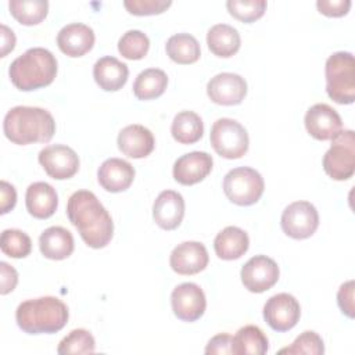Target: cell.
Instances as JSON below:
<instances>
[{"instance_id": "30", "label": "cell", "mask_w": 355, "mask_h": 355, "mask_svg": "<svg viewBox=\"0 0 355 355\" xmlns=\"http://www.w3.org/2000/svg\"><path fill=\"white\" fill-rule=\"evenodd\" d=\"M166 54L178 64H193L200 58V43L190 33H176L166 40Z\"/></svg>"}, {"instance_id": "9", "label": "cell", "mask_w": 355, "mask_h": 355, "mask_svg": "<svg viewBox=\"0 0 355 355\" xmlns=\"http://www.w3.org/2000/svg\"><path fill=\"white\" fill-rule=\"evenodd\" d=\"M283 232L295 240L311 237L319 226V214L309 201H294L282 214Z\"/></svg>"}, {"instance_id": "2", "label": "cell", "mask_w": 355, "mask_h": 355, "mask_svg": "<svg viewBox=\"0 0 355 355\" xmlns=\"http://www.w3.org/2000/svg\"><path fill=\"white\" fill-rule=\"evenodd\" d=\"M3 132L10 141L18 146L47 143L55 133V122L44 108L17 105L6 114Z\"/></svg>"}, {"instance_id": "39", "label": "cell", "mask_w": 355, "mask_h": 355, "mask_svg": "<svg viewBox=\"0 0 355 355\" xmlns=\"http://www.w3.org/2000/svg\"><path fill=\"white\" fill-rule=\"evenodd\" d=\"M319 12L327 17H343L349 11L351 0H318Z\"/></svg>"}, {"instance_id": "18", "label": "cell", "mask_w": 355, "mask_h": 355, "mask_svg": "<svg viewBox=\"0 0 355 355\" xmlns=\"http://www.w3.org/2000/svg\"><path fill=\"white\" fill-rule=\"evenodd\" d=\"M184 216V200L175 190H164L158 194L153 205V218L164 230L176 229Z\"/></svg>"}, {"instance_id": "3", "label": "cell", "mask_w": 355, "mask_h": 355, "mask_svg": "<svg viewBox=\"0 0 355 355\" xmlns=\"http://www.w3.org/2000/svg\"><path fill=\"white\" fill-rule=\"evenodd\" d=\"M68 308L57 297H40L21 302L15 311L18 327L28 334H51L68 322Z\"/></svg>"}, {"instance_id": "5", "label": "cell", "mask_w": 355, "mask_h": 355, "mask_svg": "<svg viewBox=\"0 0 355 355\" xmlns=\"http://www.w3.org/2000/svg\"><path fill=\"white\" fill-rule=\"evenodd\" d=\"M326 92L338 104H352L355 100V60L349 51L333 53L324 67Z\"/></svg>"}, {"instance_id": "33", "label": "cell", "mask_w": 355, "mask_h": 355, "mask_svg": "<svg viewBox=\"0 0 355 355\" xmlns=\"http://www.w3.org/2000/svg\"><path fill=\"white\" fill-rule=\"evenodd\" d=\"M0 248L3 254L11 258H25L31 254V237L18 229H6L0 237Z\"/></svg>"}, {"instance_id": "4", "label": "cell", "mask_w": 355, "mask_h": 355, "mask_svg": "<svg viewBox=\"0 0 355 355\" xmlns=\"http://www.w3.org/2000/svg\"><path fill=\"white\" fill-rule=\"evenodd\" d=\"M8 75L17 89L22 92L36 90L49 86L54 80L57 60L50 50L32 47L11 62Z\"/></svg>"}, {"instance_id": "25", "label": "cell", "mask_w": 355, "mask_h": 355, "mask_svg": "<svg viewBox=\"0 0 355 355\" xmlns=\"http://www.w3.org/2000/svg\"><path fill=\"white\" fill-rule=\"evenodd\" d=\"M248 245V234L237 226H226L216 234L214 240L216 255L225 261L239 259L247 252Z\"/></svg>"}, {"instance_id": "38", "label": "cell", "mask_w": 355, "mask_h": 355, "mask_svg": "<svg viewBox=\"0 0 355 355\" xmlns=\"http://www.w3.org/2000/svg\"><path fill=\"white\" fill-rule=\"evenodd\" d=\"M337 302L344 315L354 318V280L343 283L337 293Z\"/></svg>"}, {"instance_id": "10", "label": "cell", "mask_w": 355, "mask_h": 355, "mask_svg": "<svg viewBox=\"0 0 355 355\" xmlns=\"http://www.w3.org/2000/svg\"><path fill=\"white\" fill-rule=\"evenodd\" d=\"M301 306L294 295L279 293L263 305V319L275 331H288L300 320Z\"/></svg>"}, {"instance_id": "22", "label": "cell", "mask_w": 355, "mask_h": 355, "mask_svg": "<svg viewBox=\"0 0 355 355\" xmlns=\"http://www.w3.org/2000/svg\"><path fill=\"white\" fill-rule=\"evenodd\" d=\"M28 212L36 219L50 218L58 207L55 189L46 182H35L28 186L25 194Z\"/></svg>"}, {"instance_id": "19", "label": "cell", "mask_w": 355, "mask_h": 355, "mask_svg": "<svg viewBox=\"0 0 355 355\" xmlns=\"http://www.w3.org/2000/svg\"><path fill=\"white\" fill-rule=\"evenodd\" d=\"M116 143L122 154L135 159L146 158L153 153L155 146L151 130L139 123L125 126L119 132Z\"/></svg>"}, {"instance_id": "12", "label": "cell", "mask_w": 355, "mask_h": 355, "mask_svg": "<svg viewBox=\"0 0 355 355\" xmlns=\"http://www.w3.org/2000/svg\"><path fill=\"white\" fill-rule=\"evenodd\" d=\"M171 305L175 316L183 322L198 320L207 308L202 288L196 283H182L171 294Z\"/></svg>"}, {"instance_id": "43", "label": "cell", "mask_w": 355, "mask_h": 355, "mask_svg": "<svg viewBox=\"0 0 355 355\" xmlns=\"http://www.w3.org/2000/svg\"><path fill=\"white\" fill-rule=\"evenodd\" d=\"M0 29H1V53H0V57H6L15 47V35L6 25H1Z\"/></svg>"}, {"instance_id": "20", "label": "cell", "mask_w": 355, "mask_h": 355, "mask_svg": "<svg viewBox=\"0 0 355 355\" xmlns=\"http://www.w3.org/2000/svg\"><path fill=\"white\" fill-rule=\"evenodd\" d=\"M97 179L104 190L110 193H121L128 190L133 183L135 168L125 159L108 158L100 165Z\"/></svg>"}, {"instance_id": "31", "label": "cell", "mask_w": 355, "mask_h": 355, "mask_svg": "<svg viewBox=\"0 0 355 355\" xmlns=\"http://www.w3.org/2000/svg\"><path fill=\"white\" fill-rule=\"evenodd\" d=\"M11 15L22 25H36L42 22L49 11L46 0H10Z\"/></svg>"}, {"instance_id": "34", "label": "cell", "mask_w": 355, "mask_h": 355, "mask_svg": "<svg viewBox=\"0 0 355 355\" xmlns=\"http://www.w3.org/2000/svg\"><path fill=\"white\" fill-rule=\"evenodd\" d=\"M150 49V40L146 33L137 29L125 32L118 40V51L128 60H141Z\"/></svg>"}, {"instance_id": "14", "label": "cell", "mask_w": 355, "mask_h": 355, "mask_svg": "<svg viewBox=\"0 0 355 355\" xmlns=\"http://www.w3.org/2000/svg\"><path fill=\"white\" fill-rule=\"evenodd\" d=\"M207 94L215 104L237 105L247 94V82L239 73L222 72L209 79Z\"/></svg>"}, {"instance_id": "40", "label": "cell", "mask_w": 355, "mask_h": 355, "mask_svg": "<svg viewBox=\"0 0 355 355\" xmlns=\"http://www.w3.org/2000/svg\"><path fill=\"white\" fill-rule=\"evenodd\" d=\"M232 336L227 333H220L214 336L207 347H205V354H216V355H227L233 354L232 352Z\"/></svg>"}, {"instance_id": "11", "label": "cell", "mask_w": 355, "mask_h": 355, "mask_svg": "<svg viewBox=\"0 0 355 355\" xmlns=\"http://www.w3.org/2000/svg\"><path fill=\"white\" fill-rule=\"evenodd\" d=\"M277 263L266 255L250 258L241 268L240 276L244 287L251 293H263L273 287L279 280Z\"/></svg>"}, {"instance_id": "36", "label": "cell", "mask_w": 355, "mask_h": 355, "mask_svg": "<svg viewBox=\"0 0 355 355\" xmlns=\"http://www.w3.org/2000/svg\"><path fill=\"white\" fill-rule=\"evenodd\" d=\"M324 352V344L322 337L312 330H306L301 333L290 347L282 348L279 354H290V355H298V354H308V355H320Z\"/></svg>"}, {"instance_id": "7", "label": "cell", "mask_w": 355, "mask_h": 355, "mask_svg": "<svg viewBox=\"0 0 355 355\" xmlns=\"http://www.w3.org/2000/svg\"><path fill=\"white\" fill-rule=\"evenodd\" d=\"M323 169L334 180H347L355 172V133L340 130L323 157Z\"/></svg>"}, {"instance_id": "28", "label": "cell", "mask_w": 355, "mask_h": 355, "mask_svg": "<svg viewBox=\"0 0 355 355\" xmlns=\"http://www.w3.org/2000/svg\"><path fill=\"white\" fill-rule=\"evenodd\" d=\"M171 133L180 144L197 143L204 133L202 119L194 111H180L172 121Z\"/></svg>"}, {"instance_id": "13", "label": "cell", "mask_w": 355, "mask_h": 355, "mask_svg": "<svg viewBox=\"0 0 355 355\" xmlns=\"http://www.w3.org/2000/svg\"><path fill=\"white\" fill-rule=\"evenodd\" d=\"M37 159L46 173L57 180L69 179L79 169L78 154L64 144H51L44 147L40 150Z\"/></svg>"}, {"instance_id": "29", "label": "cell", "mask_w": 355, "mask_h": 355, "mask_svg": "<svg viewBox=\"0 0 355 355\" xmlns=\"http://www.w3.org/2000/svg\"><path fill=\"white\" fill-rule=\"evenodd\" d=\"M168 85V76L162 69L148 68L141 71L133 83V93L139 100H153L159 97Z\"/></svg>"}, {"instance_id": "24", "label": "cell", "mask_w": 355, "mask_h": 355, "mask_svg": "<svg viewBox=\"0 0 355 355\" xmlns=\"http://www.w3.org/2000/svg\"><path fill=\"white\" fill-rule=\"evenodd\" d=\"M72 233L62 226L47 227L39 237L40 252L53 261L68 258L73 252Z\"/></svg>"}, {"instance_id": "8", "label": "cell", "mask_w": 355, "mask_h": 355, "mask_svg": "<svg viewBox=\"0 0 355 355\" xmlns=\"http://www.w3.org/2000/svg\"><path fill=\"white\" fill-rule=\"evenodd\" d=\"M211 146L223 158L236 159L248 151V133L245 128L232 118H219L214 122L209 135Z\"/></svg>"}, {"instance_id": "27", "label": "cell", "mask_w": 355, "mask_h": 355, "mask_svg": "<svg viewBox=\"0 0 355 355\" xmlns=\"http://www.w3.org/2000/svg\"><path fill=\"white\" fill-rule=\"evenodd\" d=\"M268 337L254 324L239 329L232 338V352L236 355H263L268 352Z\"/></svg>"}, {"instance_id": "32", "label": "cell", "mask_w": 355, "mask_h": 355, "mask_svg": "<svg viewBox=\"0 0 355 355\" xmlns=\"http://www.w3.org/2000/svg\"><path fill=\"white\" fill-rule=\"evenodd\" d=\"M94 349L96 341L92 333L85 329H75L60 341L57 352L61 355H79L92 354Z\"/></svg>"}, {"instance_id": "26", "label": "cell", "mask_w": 355, "mask_h": 355, "mask_svg": "<svg viewBox=\"0 0 355 355\" xmlns=\"http://www.w3.org/2000/svg\"><path fill=\"white\" fill-rule=\"evenodd\" d=\"M207 44L218 57H232L240 49L241 39L236 28L227 24H216L207 33Z\"/></svg>"}, {"instance_id": "37", "label": "cell", "mask_w": 355, "mask_h": 355, "mask_svg": "<svg viewBox=\"0 0 355 355\" xmlns=\"http://www.w3.org/2000/svg\"><path fill=\"white\" fill-rule=\"evenodd\" d=\"M171 0H125V8L133 15H154L171 7Z\"/></svg>"}, {"instance_id": "15", "label": "cell", "mask_w": 355, "mask_h": 355, "mask_svg": "<svg viewBox=\"0 0 355 355\" xmlns=\"http://www.w3.org/2000/svg\"><path fill=\"white\" fill-rule=\"evenodd\" d=\"M304 122L308 133L316 140H331L343 128L338 112L324 103L309 107Z\"/></svg>"}, {"instance_id": "17", "label": "cell", "mask_w": 355, "mask_h": 355, "mask_svg": "<svg viewBox=\"0 0 355 355\" xmlns=\"http://www.w3.org/2000/svg\"><path fill=\"white\" fill-rule=\"evenodd\" d=\"M212 157L205 151H191L179 157L173 164V178L183 186L204 180L212 171Z\"/></svg>"}, {"instance_id": "41", "label": "cell", "mask_w": 355, "mask_h": 355, "mask_svg": "<svg viewBox=\"0 0 355 355\" xmlns=\"http://www.w3.org/2000/svg\"><path fill=\"white\" fill-rule=\"evenodd\" d=\"M0 294L6 295L12 291L18 283V273L17 270L8 265L7 262H0Z\"/></svg>"}, {"instance_id": "16", "label": "cell", "mask_w": 355, "mask_h": 355, "mask_svg": "<svg viewBox=\"0 0 355 355\" xmlns=\"http://www.w3.org/2000/svg\"><path fill=\"white\" fill-rule=\"evenodd\" d=\"M208 261V251L198 241H183L178 244L169 257V265L178 275L200 273L207 268Z\"/></svg>"}, {"instance_id": "1", "label": "cell", "mask_w": 355, "mask_h": 355, "mask_svg": "<svg viewBox=\"0 0 355 355\" xmlns=\"http://www.w3.org/2000/svg\"><path fill=\"white\" fill-rule=\"evenodd\" d=\"M69 222L78 229L82 240L92 248H104L112 239L114 222L94 193L78 190L67 204Z\"/></svg>"}, {"instance_id": "6", "label": "cell", "mask_w": 355, "mask_h": 355, "mask_svg": "<svg viewBox=\"0 0 355 355\" xmlns=\"http://www.w3.org/2000/svg\"><path fill=\"white\" fill-rule=\"evenodd\" d=\"M263 178L250 166L230 169L223 178V191L229 201L247 207L255 204L263 193Z\"/></svg>"}, {"instance_id": "42", "label": "cell", "mask_w": 355, "mask_h": 355, "mask_svg": "<svg viewBox=\"0 0 355 355\" xmlns=\"http://www.w3.org/2000/svg\"><path fill=\"white\" fill-rule=\"evenodd\" d=\"M17 191L12 184L6 180L0 182V214L4 215L15 207Z\"/></svg>"}, {"instance_id": "21", "label": "cell", "mask_w": 355, "mask_h": 355, "mask_svg": "<svg viewBox=\"0 0 355 355\" xmlns=\"http://www.w3.org/2000/svg\"><path fill=\"white\" fill-rule=\"evenodd\" d=\"M94 39V32L89 25L73 22L61 28L57 35V44L68 57H82L92 50Z\"/></svg>"}, {"instance_id": "23", "label": "cell", "mask_w": 355, "mask_h": 355, "mask_svg": "<svg viewBox=\"0 0 355 355\" xmlns=\"http://www.w3.org/2000/svg\"><path fill=\"white\" fill-rule=\"evenodd\" d=\"M96 83L105 92H116L122 89L129 76V68L125 62L112 55L101 57L93 67Z\"/></svg>"}, {"instance_id": "35", "label": "cell", "mask_w": 355, "mask_h": 355, "mask_svg": "<svg viewBox=\"0 0 355 355\" xmlns=\"http://www.w3.org/2000/svg\"><path fill=\"white\" fill-rule=\"evenodd\" d=\"M226 7L236 19L250 24L259 19L265 10L266 1L265 0H229Z\"/></svg>"}]
</instances>
